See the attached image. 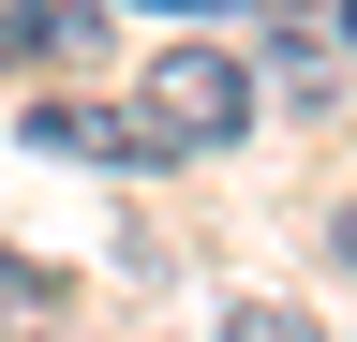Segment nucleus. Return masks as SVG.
I'll return each instance as SVG.
<instances>
[{
	"instance_id": "f257e3e1",
	"label": "nucleus",
	"mask_w": 357,
	"mask_h": 342,
	"mask_svg": "<svg viewBox=\"0 0 357 342\" xmlns=\"http://www.w3.org/2000/svg\"><path fill=\"white\" fill-rule=\"evenodd\" d=\"M134 119H149L164 149H223V134L253 119V90H238V60H208V45H178V60H149V104H134Z\"/></svg>"
},
{
	"instance_id": "f03ea898",
	"label": "nucleus",
	"mask_w": 357,
	"mask_h": 342,
	"mask_svg": "<svg viewBox=\"0 0 357 342\" xmlns=\"http://www.w3.org/2000/svg\"><path fill=\"white\" fill-rule=\"evenodd\" d=\"M30 149H75V164H164V134L134 104H30Z\"/></svg>"
},
{
	"instance_id": "7ed1b4c3",
	"label": "nucleus",
	"mask_w": 357,
	"mask_h": 342,
	"mask_svg": "<svg viewBox=\"0 0 357 342\" xmlns=\"http://www.w3.org/2000/svg\"><path fill=\"white\" fill-rule=\"evenodd\" d=\"M223 342H328V327L283 313V297H223Z\"/></svg>"
},
{
	"instance_id": "20e7f679",
	"label": "nucleus",
	"mask_w": 357,
	"mask_h": 342,
	"mask_svg": "<svg viewBox=\"0 0 357 342\" xmlns=\"http://www.w3.org/2000/svg\"><path fill=\"white\" fill-rule=\"evenodd\" d=\"M15 60H45V0H0V75Z\"/></svg>"
},
{
	"instance_id": "39448f33",
	"label": "nucleus",
	"mask_w": 357,
	"mask_h": 342,
	"mask_svg": "<svg viewBox=\"0 0 357 342\" xmlns=\"http://www.w3.org/2000/svg\"><path fill=\"white\" fill-rule=\"evenodd\" d=\"M328 253H342V268H357V208H342V224H328Z\"/></svg>"
},
{
	"instance_id": "423d86ee",
	"label": "nucleus",
	"mask_w": 357,
	"mask_h": 342,
	"mask_svg": "<svg viewBox=\"0 0 357 342\" xmlns=\"http://www.w3.org/2000/svg\"><path fill=\"white\" fill-rule=\"evenodd\" d=\"M149 15H208V0H149Z\"/></svg>"
},
{
	"instance_id": "0eeeda50",
	"label": "nucleus",
	"mask_w": 357,
	"mask_h": 342,
	"mask_svg": "<svg viewBox=\"0 0 357 342\" xmlns=\"http://www.w3.org/2000/svg\"><path fill=\"white\" fill-rule=\"evenodd\" d=\"M342 15H357V0H342Z\"/></svg>"
}]
</instances>
